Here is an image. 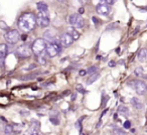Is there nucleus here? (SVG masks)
Returning <instances> with one entry per match:
<instances>
[{"mask_svg":"<svg viewBox=\"0 0 147 135\" xmlns=\"http://www.w3.org/2000/svg\"><path fill=\"white\" fill-rule=\"evenodd\" d=\"M17 25L21 31L29 32V31L33 30L35 25H36V16L30 12L24 13L19 17Z\"/></svg>","mask_w":147,"mask_h":135,"instance_id":"1","label":"nucleus"},{"mask_svg":"<svg viewBox=\"0 0 147 135\" xmlns=\"http://www.w3.org/2000/svg\"><path fill=\"white\" fill-rule=\"evenodd\" d=\"M61 47L63 45L61 43V41L59 38H55L53 41L47 43V47H45V51L49 57H55L61 51Z\"/></svg>","mask_w":147,"mask_h":135,"instance_id":"2","label":"nucleus"},{"mask_svg":"<svg viewBox=\"0 0 147 135\" xmlns=\"http://www.w3.org/2000/svg\"><path fill=\"white\" fill-rule=\"evenodd\" d=\"M45 47H47V41L43 38H37L33 41L32 47H31V51H32V53L34 55H41L45 51Z\"/></svg>","mask_w":147,"mask_h":135,"instance_id":"3","label":"nucleus"},{"mask_svg":"<svg viewBox=\"0 0 147 135\" xmlns=\"http://www.w3.org/2000/svg\"><path fill=\"white\" fill-rule=\"evenodd\" d=\"M4 37L6 39L7 43H9V45H15L20 39V33L16 29H11V30H8L5 33Z\"/></svg>","mask_w":147,"mask_h":135,"instance_id":"4","label":"nucleus"},{"mask_svg":"<svg viewBox=\"0 0 147 135\" xmlns=\"http://www.w3.org/2000/svg\"><path fill=\"white\" fill-rule=\"evenodd\" d=\"M36 24L40 27H47L49 25V17L47 11H38L36 15Z\"/></svg>","mask_w":147,"mask_h":135,"instance_id":"5","label":"nucleus"},{"mask_svg":"<svg viewBox=\"0 0 147 135\" xmlns=\"http://www.w3.org/2000/svg\"><path fill=\"white\" fill-rule=\"evenodd\" d=\"M69 22L75 28H82L84 26V19L81 16L80 13H74L69 17Z\"/></svg>","mask_w":147,"mask_h":135,"instance_id":"6","label":"nucleus"},{"mask_svg":"<svg viewBox=\"0 0 147 135\" xmlns=\"http://www.w3.org/2000/svg\"><path fill=\"white\" fill-rule=\"evenodd\" d=\"M111 5H109L107 3L106 0H100V2L97 4V7H96V10L98 13L102 15H107L110 13L111 11Z\"/></svg>","mask_w":147,"mask_h":135,"instance_id":"7","label":"nucleus"},{"mask_svg":"<svg viewBox=\"0 0 147 135\" xmlns=\"http://www.w3.org/2000/svg\"><path fill=\"white\" fill-rule=\"evenodd\" d=\"M31 53H32V51H31V49L27 45H20V47H18L16 49V55H18L19 57H22V59L29 57L31 55Z\"/></svg>","mask_w":147,"mask_h":135,"instance_id":"8","label":"nucleus"},{"mask_svg":"<svg viewBox=\"0 0 147 135\" xmlns=\"http://www.w3.org/2000/svg\"><path fill=\"white\" fill-rule=\"evenodd\" d=\"M132 86L135 89L137 94L139 95H144L147 93V86L144 82L142 81H132Z\"/></svg>","mask_w":147,"mask_h":135,"instance_id":"9","label":"nucleus"},{"mask_svg":"<svg viewBox=\"0 0 147 135\" xmlns=\"http://www.w3.org/2000/svg\"><path fill=\"white\" fill-rule=\"evenodd\" d=\"M59 41H61V45H63V47H69V45L74 43L73 37L71 36L69 33H63V34L61 36V38H59Z\"/></svg>","mask_w":147,"mask_h":135,"instance_id":"10","label":"nucleus"},{"mask_svg":"<svg viewBox=\"0 0 147 135\" xmlns=\"http://www.w3.org/2000/svg\"><path fill=\"white\" fill-rule=\"evenodd\" d=\"M55 38H57V33H55L53 30H51V29L47 30L45 33H43V39H45V41L51 43V41H53Z\"/></svg>","mask_w":147,"mask_h":135,"instance_id":"11","label":"nucleus"},{"mask_svg":"<svg viewBox=\"0 0 147 135\" xmlns=\"http://www.w3.org/2000/svg\"><path fill=\"white\" fill-rule=\"evenodd\" d=\"M39 127H40V124H39L38 121L36 120H32L30 124V127H29V131L28 133L29 134H32V135H35L38 133V130H39Z\"/></svg>","mask_w":147,"mask_h":135,"instance_id":"12","label":"nucleus"},{"mask_svg":"<svg viewBox=\"0 0 147 135\" xmlns=\"http://www.w3.org/2000/svg\"><path fill=\"white\" fill-rule=\"evenodd\" d=\"M137 57H138L139 61H142V63L147 61V49H140L139 53H138V55H137Z\"/></svg>","mask_w":147,"mask_h":135,"instance_id":"13","label":"nucleus"},{"mask_svg":"<svg viewBox=\"0 0 147 135\" xmlns=\"http://www.w3.org/2000/svg\"><path fill=\"white\" fill-rule=\"evenodd\" d=\"M8 53V47L6 43H1L0 45V57L5 59V57Z\"/></svg>","mask_w":147,"mask_h":135,"instance_id":"14","label":"nucleus"},{"mask_svg":"<svg viewBox=\"0 0 147 135\" xmlns=\"http://www.w3.org/2000/svg\"><path fill=\"white\" fill-rule=\"evenodd\" d=\"M131 104H132V106H134L136 109H142L143 108V103L141 102L138 98H135V97L131 99Z\"/></svg>","mask_w":147,"mask_h":135,"instance_id":"15","label":"nucleus"},{"mask_svg":"<svg viewBox=\"0 0 147 135\" xmlns=\"http://www.w3.org/2000/svg\"><path fill=\"white\" fill-rule=\"evenodd\" d=\"M98 78H99V74H98V73H97V72L96 73H93V74H91V76L89 77L88 81H87V84H88V85L93 84L94 82H96Z\"/></svg>","mask_w":147,"mask_h":135,"instance_id":"16","label":"nucleus"},{"mask_svg":"<svg viewBox=\"0 0 147 135\" xmlns=\"http://www.w3.org/2000/svg\"><path fill=\"white\" fill-rule=\"evenodd\" d=\"M118 113L122 115V116L127 117L129 115V110H128V108H127V107L120 106V107H119V109H118Z\"/></svg>","mask_w":147,"mask_h":135,"instance_id":"17","label":"nucleus"},{"mask_svg":"<svg viewBox=\"0 0 147 135\" xmlns=\"http://www.w3.org/2000/svg\"><path fill=\"white\" fill-rule=\"evenodd\" d=\"M69 34H71V36L73 37L74 41H77V39H79V37H80V33L76 30V28H71L69 30Z\"/></svg>","mask_w":147,"mask_h":135,"instance_id":"18","label":"nucleus"},{"mask_svg":"<svg viewBox=\"0 0 147 135\" xmlns=\"http://www.w3.org/2000/svg\"><path fill=\"white\" fill-rule=\"evenodd\" d=\"M134 74L136 75V76H138V77H142V78H146L145 77V73H144V69H143L142 67H139V68H137V69H135V71H134Z\"/></svg>","mask_w":147,"mask_h":135,"instance_id":"19","label":"nucleus"},{"mask_svg":"<svg viewBox=\"0 0 147 135\" xmlns=\"http://www.w3.org/2000/svg\"><path fill=\"white\" fill-rule=\"evenodd\" d=\"M36 7H37V9H38V11H47L49 10V6H47L45 2H38L36 4Z\"/></svg>","mask_w":147,"mask_h":135,"instance_id":"20","label":"nucleus"},{"mask_svg":"<svg viewBox=\"0 0 147 135\" xmlns=\"http://www.w3.org/2000/svg\"><path fill=\"white\" fill-rule=\"evenodd\" d=\"M13 131H14L13 126H11V125H6V126H5V128H4L5 134H12Z\"/></svg>","mask_w":147,"mask_h":135,"instance_id":"21","label":"nucleus"},{"mask_svg":"<svg viewBox=\"0 0 147 135\" xmlns=\"http://www.w3.org/2000/svg\"><path fill=\"white\" fill-rule=\"evenodd\" d=\"M37 76H38L37 73H35V74H31V75H26V76H24V77H21V80H32V79L36 78Z\"/></svg>","mask_w":147,"mask_h":135,"instance_id":"22","label":"nucleus"},{"mask_svg":"<svg viewBox=\"0 0 147 135\" xmlns=\"http://www.w3.org/2000/svg\"><path fill=\"white\" fill-rule=\"evenodd\" d=\"M37 61H38V63H40V65H45V63H47L45 57H42V55H38V59H37Z\"/></svg>","mask_w":147,"mask_h":135,"instance_id":"23","label":"nucleus"},{"mask_svg":"<svg viewBox=\"0 0 147 135\" xmlns=\"http://www.w3.org/2000/svg\"><path fill=\"white\" fill-rule=\"evenodd\" d=\"M0 28L3 29V30H7V29H8V25L6 24V22L0 20Z\"/></svg>","mask_w":147,"mask_h":135,"instance_id":"24","label":"nucleus"},{"mask_svg":"<svg viewBox=\"0 0 147 135\" xmlns=\"http://www.w3.org/2000/svg\"><path fill=\"white\" fill-rule=\"evenodd\" d=\"M97 70H98V67H92L87 70V73H88V74H93V73H96Z\"/></svg>","mask_w":147,"mask_h":135,"instance_id":"25","label":"nucleus"},{"mask_svg":"<svg viewBox=\"0 0 147 135\" xmlns=\"http://www.w3.org/2000/svg\"><path fill=\"white\" fill-rule=\"evenodd\" d=\"M51 122L55 125H57L59 124V119L57 118H55V117H51Z\"/></svg>","mask_w":147,"mask_h":135,"instance_id":"26","label":"nucleus"},{"mask_svg":"<svg viewBox=\"0 0 147 135\" xmlns=\"http://www.w3.org/2000/svg\"><path fill=\"white\" fill-rule=\"evenodd\" d=\"M76 90H78L79 92H81V93H84L85 92L84 89H83V87L81 86V85H76Z\"/></svg>","mask_w":147,"mask_h":135,"instance_id":"27","label":"nucleus"},{"mask_svg":"<svg viewBox=\"0 0 147 135\" xmlns=\"http://www.w3.org/2000/svg\"><path fill=\"white\" fill-rule=\"evenodd\" d=\"M114 133H116V134H125V131H123V130H121V129H115V131H114Z\"/></svg>","mask_w":147,"mask_h":135,"instance_id":"28","label":"nucleus"},{"mask_svg":"<svg viewBox=\"0 0 147 135\" xmlns=\"http://www.w3.org/2000/svg\"><path fill=\"white\" fill-rule=\"evenodd\" d=\"M76 127L78 128V130L80 131V132H82V126H81V122H80V121H78V122L76 123Z\"/></svg>","mask_w":147,"mask_h":135,"instance_id":"29","label":"nucleus"},{"mask_svg":"<svg viewBox=\"0 0 147 135\" xmlns=\"http://www.w3.org/2000/svg\"><path fill=\"white\" fill-rule=\"evenodd\" d=\"M130 126H131V123L129 122V121H126V122L124 123V128L125 129H129L130 128Z\"/></svg>","mask_w":147,"mask_h":135,"instance_id":"30","label":"nucleus"},{"mask_svg":"<svg viewBox=\"0 0 147 135\" xmlns=\"http://www.w3.org/2000/svg\"><path fill=\"white\" fill-rule=\"evenodd\" d=\"M106 1H107V3H108L109 5H113L115 2H116L117 0H106Z\"/></svg>","mask_w":147,"mask_h":135,"instance_id":"31","label":"nucleus"},{"mask_svg":"<svg viewBox=\"0 0 147 135\" xmlns=\"http://www.w3.org/2000/svg\"><path fill=\"white\" fill-rule=\"evenodd\" d=\"M86 74H87V71H85V70L80 71V76H85Z\"/></svg>","mask_w":147,"mask_h":135,"instance_id":"32","label":"nucleus"},{"mask_svg":"<svg viewBox=\"0 0 147 135\" xmlns=\"http://www.w3.org/2000/svg\"><path fill=\"white\" fill-rule=\"evenodd\" d=\"M79 1H80L81 4H86V3H88L89 0H79Z\"/></svg>","mask_w":147,"mask_h":135,"instance_id":"33","label":"nucleus"},{"mask_svg":"<svg viewBox=\"0 0 147 135\" xmlns=\"http://www.w3.org/2000/svg\"><path fill=\"white\" fill-rule=\"evenodd\" d=\"M83 12H85V9L83 8V7H81V8L79 9V13H80V14H82Z\"/></svg>","mask_w":147,"mask_h":135,"instance_id":"34","label":"nucleus"},{"mask_svg":"<svg viewBox=\"0 0 147 135\" xmlns=\"http://www.w3.org/2000/svg\"><path fill=\"white\" fill-rule=\"evenodd\" d=\"M114 65H115V61H109V65H110V67H114Z\"/></svg>","mask_w":147,"mask_h":135,"instance_id":"35","label":"nucleus"},{"mask_svg":"<svg viewBox=\"0 0 147 135\" xmlns=\"http://www.w3.org/2000/svg\"><path fill=\"white\" fill-rule=\"evenodd\" d=\"M57 1H59V2H63V1H65V0H57Z\"/></svg>","mask_w":147,"mask_h":135,"instance_id":"36","label":"nucleus"}]
</instances>
